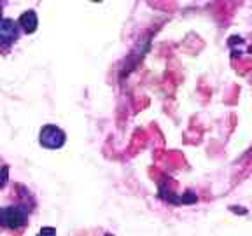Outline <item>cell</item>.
Wrapping results in <instances>:
<instances>
[{
    "label": "cell",
    "mask_w": 252,
    "mask_h": 236,
    "mask_svg": "<svg viewBox=\"0 0 252 236\" xmlns=\"http://www.w3.org/2000/svg\"><path fill=\"white\" fill-rule=\"evenodd\" d=\"M40 146L47 147V149H60L65 144V133L60 128L53 124L44 126L40 130Z\"/></svg>",
    "instance_id": "7a4b0ae2"
},
{
    "label": "cell",
    "mask_w": 252,
    "mask_h": 236,
    "mask_svg": "<svg viewBox=\"0 0 252 236\" xmlns=\"http://www.w3.org/2000/svg\"><path fill=\"white\" fill-rule=\"evenodd\" d=\"M27 222L28 213L23 206H5V208H0V226L2 228L18 231V229L25 228Z\"/></svg>",
    "instance_id": "6da1fadb"
},
{
    "label": "cell",
    "mask_w": 252,
    "mask_h": 236,
    "mask_svg": "<svg viewBox=\"0 0 252 236\" xmlns=\"http://www.w3.org/2000/svg\"><path fill=\"white\" fill-rule=\"evenodd\" d=\"M37 236H56V229L55 228H42Z\"/></svg>",
    "instance_id": "8992f818"
},
{
    "label": "cell",
    "mask_w": 252,
    "mask_h": 236,
    "mask_svg": "<svg viewBox=\"0 0 252 236\" xmlns=\"http://www.w3.org/2000/svg\"><path fill=\"white\" fill-rule=\"evenodd\" d=\"M0 16H2V4H0ZM0 20H2V18H0Z\"/></svg>",
    "instance_id": "52a82bcc"
},
{
    "label": "cell",
    "mask_w": 252,
    "mask_h": 236,
    "mask_svg": "<svg viewBox=\"0 0 252 236\" xmlns=\"http://www.w3.org/2000/svg\"><path fill=\"white\" fill-rule=\"evenodd\" d=\"M18 25L23 28L27 33H32V31L37 30V14L35 11H27L20 16V20H18Z\"/></svg>",
    "instance_id": "277c9868"
},
{
    "label": "cell",
    "mask_w": 252,
    "mask_h": 236,
    "mask_svg": "<svg viewBox=\"0 0 252 236\" xmlns=\"http://www.w3.org/2000/svg\"><path fill=\"white\" fill-rule=\"evenodd\" d=\"M7 175H9L7 165H2V163H0V187H4V184L7 182Z\"/></svg>",
    "instance_id": "5b68a950"
},
{
    "label": "cell",
    "mask_w": 252,
    "mask_h": 236,
    "mask_svg": "<svg viewBox=\"0 0 252 236\" xmlns=\"http://www.w3.org/2000/svg\"><path fill=\"white\" fill-rule=\"evenodd\" d=\"M20 37V25L12 20H0V47H11Z\"/></svg>",
    "instance_id": "3957f363"
}]
</instances>
